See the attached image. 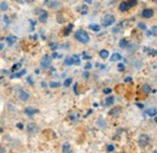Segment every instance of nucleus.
<instances>
[{
    "mask_svg": "<svg viewBox=\"0 0 157 153\" xmlns=\"http://www.w3.org/2000/svg\"><path fill=\"white\" fill-rule=\"evenodd\" d=\"M74 36H75V39L78 40V42H81V43H88V42H90V35L87 34V32H85V30H82V29L76 30L75 34H74Z\"/></svg>",
    "mask_w": 157,
    "mask_h": 153,
    "instance_id": "f257e3e1",
    "label": "nucleus"
},
{
    "mask_svg": "<svg viewBox=\"0 0 157 153\" xmlns=\"http://www.w3.org/2000/svg\"><path fill=\"white\" fill-rule=\"evenodd\" d=\"M150 142H151V137H150V135L147 134H141L139 136V140H138V145L140 146V147H146V146H149L150 145Z\"/></svg>",
    "mask_w": 157,
    "mask_h": 153,
    "instance_id": "f03ea898",
    "label": "nucleus"
},
{
    "mask_svg": "<svg viewBox=\"0 0 157 153\" xmlns=\"http://www.w3.org/2000/svg\"><path fill=\"white\" fill-rule=\"evenodd\" d=\"M114 23H115V17H114L113 15L108 13V15H105V16L103 17V25H104V27H110V25H113Z\"/></svg>",
    "mask_w": 157,
    "mask_h": 153,
    "instance_id": "7ed1b4c3",
    "label": "nucleus"
},
{
    "mask_svg": "<svg viewBox=\"0 0 157 153\" xmlns=\"http://www.w3.org/2000/svg\"><path fill=\"white\" fill-rule=\"evenodd\" d=\"M27 132H28V134L30 135V136H34V135L39 132V127L35 123H29L27 125Z\"/></svg>",
    "mask_w": 157,
    "mask_h": 153,
    "instance_id": "20e7f679",
    "label": "nucleus"
},
{
    "mask_svg": "<svg viewBox=\"0 0 157 153\" xmlns=\"http://www.w3.org/2000/svg\"><path fill=\"white\" fill-rule=\"evenodd\" d=\"M51 63H52V57H50V56H45V57L41 59V62H40V65L42 66V68H48L50 65H51Z\"/></svg>",
    "mask_w": 157,
    "mask_h": 153,
    "instance_id": "39448f33",
    "label": "nucleus"
},
{
    "mask_svg": "<svg viewBox=\"0 0 157 153\" xmlns=\"http://www.w3.org/2000/svg\"><path fill=\"white\" fill-rule=\"evenodd\" d=\"M36 12L40 15V16H39L40 22L46 23V22H47V17H48V12H47V11H45V10H38Z\"/></svg>",
    "mask_w": 157,
    "mask_h": 153,
    "instance_id": "423d86ee",
    "label": "nucleus"
},
{
    "mask_svg": "<svg viewBox=\"0 0 157 153\" xmlns=\"http://www.w3.org/2000/svg\"><path fill=\"white\" fill-rule=\"evenodd\" d=\"M18 98H20L21 101H28V100L30 99V94H29L28 92H25V91L21 89L20 94H18Z\"/></svg>",
    "mask_w": 157,
    "mask_h": 153,
    "instance_id": "0eeeda50",
    "label": "nucleus"
},
{
    "mask_svg": "<svg viewBox=\"0 0 157 153\" xmlns=\"http://www.w3.org/2000/svg\"><path fill=\"white\" fill-rule=\"evenodd\" d=\"M60 5H62V2H60L59 0H51V1L47 2V6H48L50 9H55V10L59 9Z\"/></svg>",
    "mask_w": 157,
    "mask_h": 153,
    "instance_id": "6e6552de",
    "label": "nucleus"
},
{
    "mask_svg": "<svg viewBox=\"0 0 157 153\" xmlns=\"http://www.w3.org/2000/svg\"><path fill=\"white\" fill-rule=\"evenodd\" d=\"M154 16V10L152 9H145L141 11V17L144 18H151Z\"/></svg>",
    "mask_w": 157,
    "mask_h": 153,
    "instance_id": "1a4fd4ad",
    "label": "nucleus"
},
{
    "mask_svg": "<svg viewBox=\"0 0 157 153\" xmlns=\"http://www.w3.org/2000/svg\"><path fill=\"white\" fill-rule=\"evenodd\" d=\"M122 114V107H114L113 110H110L109 111V115L113 116V117H118V116Z\"/></svg>",
    "mask_w": 157,
    "mask_h": 153,
    "instance_id": "9d476101",
    "label": "nucleus"
},
{
    "mask_svg": "<svg viewBox=\"0 0 157 153\" xmlns=\"http://www.w3.org/2000/svg\"><path fill=\"white\" fill-rule=\"evenodd\" d=\"M24 112H25V115H27V116L33 117V116L38 112V110H36V109H34V107H32V106H29V107H25Z\"/></svg>",
    "mask_w": 157,
    "mask_h": 153,
    "instance_id": "9b49d317",
    "label": "nucleus"
},
{
    "mask_svg": "<svg viewBox=\"0 0 157 153\" xmlns=\"http://www.w3.org/2000/svg\"><path fill=\"white\" fill-rule=\"evenodd\" d=\"M141 89H143L144 94H146V95H149V94L151 93V91H152V89H151V86H150V84H147V83H145V84L143 86V88H141Z\"/></svg>",
    "mask_w": 157,
    "mask_h": 153,
    "instance_id": "f8f14e48",
    "label": "nucleus"
},
{
    "mask_svg": "<svg viewBox=\"0 0 157 153\" xmlns=\"http://www.w3.org/2000/svg\"><path fill=\"white\" fill-rule=\"evenodd\" d=\"M118 9H120V11H121V12H127V10H128L129 7H128V5H127V2H126V1H122V2L120 4Z\"/></svg>",
    "mask_w": 157,
    "mask_h": 153,
    "instance_id": "ddd939ff",
    "label": "nucleus"
},
{
    "mask_svg": "<svg viewBox=\"0 0 157 153\" xmlns=\"http://www.w3.org/2000/svg\"><path fill=\"white\" fill-rule=\"evenodd\" d=\"M114 103H115V98L113 95L108 96V98L105 99V105H106V106H111Z\"/></svg>",
    "mask_w": 157,
    "mask_h": 153,
    "instance_id": "4468645a",
    "label": "nucleus"
},
{
    "mask_svg": "<svg viewBox=\"0 0 157 153\" xmlns=\"http://www.w3.org/2000/svg\"><path fill=\"white\" fill-rule=\"evenodd\" d=\"M110 58H111V59H110L111 62H118V60H121V59H122V56H121L120 53H113Z\"/></svg>",
    "mask_w": 157,
    "mask_h": 153,
    "instance_id": "2eb2a0df",
    "label": "nucleus"
},
{
    "mask_svg": "<svg viewBox=\"0 0 157 153\" xmlns=\"http://www.w3.org/2000/svg\"><path fill=\"white\" fill-rule=\"evenodd\" d=\"M78 12L82 13V15H87V13H88V7H87V5H82L81 7H78Z\"/></svg>",
    "mask_w": 157,
    "mask_h": 153,
    "instance_id": "dca6fc26",
    "label": "nucleus"
},
{
    "mask_svg": "<svg viewBox=\"0 0 157 153\" xmlns=\"http://www.w3.org/2000/svg\"><path fill=\"white\" fill-rule=\"evenodd\" d=\"M27 74V70L25 69H23L22 71H20V73H16V74H13L12 76H11V78H20V77H22L23 75H25Z\"/></svg>",
    "mask_w": 157,
    "mask_h": 153,
    "instance_id": "f3484780",
    "label": "nucleus"
},
{
    "mask_svg": "<svg viewBox=\"0 0 157 153\" xmlns=\"http://www.w3.org/2000/svg\"><path fill=\"white\" fill-rule=\"evenodd\" d=\"M99 56H100V58H103V59H106V58H109V52L106 51V50H101L100 52H99Z\"/></svg>",
    "mask_w": 157,
    "mask_h": 153,
    "instance_id": "a211bd4d",
    "label": "nucleus"
},
{
    "mask_svg": "<svg viewBox=\"0 0 157 153\" xmlns=\"http://www.w3.org/2000/svg\"><path fill=\"white\" fill-rule=\"evenodd\" d=\"M73 29H74V24H69V25L64 29V30H65V32H64V35H65V36H67V35H69V34L71 33V30H73Z\"/></svg>",
    "mask_w": 157,
    "mask_h": 153,
    "instance_id": "6ab92c4d",
    "label": "nucleus"
},
{
    "mask_svg": "<svg viewBox=\"0 0 157 153\" xmlns=\"http://www.w3.org/2000/svg\"><path fill=\"white\" fill-rule=\"evenodd\" d=\"M146 114H147V115H150L151 117H156V114H157L156 107H151V109H149Z\"/></svg>",
    "mask_w": 157,
    "mask_h": 153,
    "instance_id": "aec40b11",
    "label": "nucleus"
},
{
    "mask_svg": "<svg viewBox=\"0 0 157 153\" xmlns=\"http://www.w3.org/2000/svg\"><path fill=\"white\" fill-rule=\"evenodd\" d=\"M73 64H74L73 57H69V58H65V59H64V65L69 66V65H73Z\"/></svg>",
    "mask_w": 157,
    "mask_h": 153,
    "instance_id": "412c9836",
    "label": "nucleus"
},
{
    "mask_svg": "<svg viewBox=\"0 0 157 153\" xmlns=\"http://www.w3.org/2000/svg\"><path fill=\"white\" fill-rule=\"evenodd\" d=\"M9 9V4L6 2V1H1V4H0V10L1 11H6Z\"/></svg>",
    "mask_w": 157,
    "mask_h": 153,
    "instance_id": "4be33fe9",
    "label": "nucleus"
},
{
    "mask_svg": "<svg viewBox=\"0 0 157 153\" xmlns=\"http://www.w3.org/2000/svg\"><path fill=\"white\" fill-rule=\"evenodd\" d=\"M90 29L96 32V33H98L99 30H100V27H99L98 24H90Z\"/></svg>",
    "mask_w": 157,
    "mask_h": 153,
    "instance_id": "5701e85b",
    "label": "nucleus"
},
{
    "mask_svg": "<svg viewBox=\"0 0 157 153\" xmlns=\"http://www.w3.org/2000/svg\"><path fill=\"white\" fill-rule=\"evenodd\" d=\"M5 40H6V42H7V43L12 45L13 42H16V40H17V39H16V36H7V38L5 39Z\"/></svg>",
    "mask_w": 157,
    "mask_h": 153,
    "instance_id": "b1692460",
    "label": "nucleus"
},
{
    "mask_svg": "<svg viewBox=\"0 0 157 153\" xmlns=\"http://www.w3.org/2000/svg\"><path fill=\"white\" fill-rule=\"evenodd\" d=\"M127 45H128V41H127L126 39H122V40L120 41V47H121V48H126Z\"/></svg>",
    "mask_w": 157,
    "mask_h": 153,
    "instance_id": "393cba45",
    "label": "nucleus"
},
{
    "mask_svg": "<svg viewBox=\"0 0 157 153\" xmlns=\"http://www.w3.org/2000/svg\"><path fill=\"white\" fill-rule=\"evenodd\" d=\"M98 124L100 125V128H106V122L103 119V118H99V121H98Z\"/></svg>",
    "mask_w": 157,
    "mask_h": 153,
    "instance_id": "a878e982",
    "label": "nucleus"
},
{
    "mask_svg": "<svg viewBox=\"0 0 157 153\" xmlns=\"http://www.w3.org/2000/svg\"><path fill=\"white\" fill-rule=\"evenodd\" d=\"M138 0H129L128 2H127V5H128V7H134L136 5H137Z\"/></svg>",
    "mask_w": 157,
    "mask_h": 153,
    "instance_id": "bb28decb",
    "label": "nucleus"
},
{
    "mask_svg": "<svg viewBox=\"0 0 157 153\" xmlns=\"http://www.w3.org/2000/svg\"><path fill=\"white\" fill-rule=\"evenodd\" d=\"M21 68V63H17V64H15L13 66H12V69H11V71L12 73H16V71H18V69Z\"/></svg>",
    "mask_w": 157,
    "mask_h": 153,
    "instance_id": "cd10ccee",
    "label": "nucleus"
},
{
    "mask_svg": "<svg viewBox=\"0 0 157 153\" xmlns=\"http://www.w3.org/2000/svg\"><path fill=\"white\" fill-rule=\"evenodd\" d=\"M69 150H70V144H68V142H67V144H64V145H63V152L67 153Z\"/></svg>",
    "mask_w": 157,
    "mask_h": 153,
    "instance_id": "c85d7f7f",
    "label": "nucleus"
},
{
    "mask_svg": "<svg viewBox=\"0 0 157 153\" xmlns=\"http://www.w3.org/2000/svg\"><path fill=\"white\" fill-rule=\"evenodd\" d=\"M71 82H73V78H70V77H69V78H67V80H65V82H64V87H69V86L71 84Z\"/></svg>",
    "mask_w": 157,
    "mask_h": 153,
    "instance_id": "c756f323",
    "label": "nucleus"
},
{
    "mask_svg": "<svg viewBox=\"0 0 157 153\" xmlns=\"http://www.w3.org/2000/svg\"><path fill=\"white\" fill-rule=\"evenodd\" d=\"M147 34H149V35H151V34H152V36H156L157 35V27L156 25H154V27H152V32H151V33H147Z\"/></svg>",
    "mask_w": 157,
    "mask_h": 153,
    "instance_id": "7c9ffc66",
    "label": "nucleus"
},
{
    "mask_svg": "<svg viewBox=\"0 0 157 153\" xmlns=\"http://www.w3.org/2000/svg\"><path fill=\"white\" fill-rule=\"evenodd\" d=\"M59 86H60V84H59L58 82H51V83H50V87H51V88H57Z\"/></svg>",
    "mask_w": 157,
    "mask_h": 153,
    "instance_id": "2f4dec72",
    "label": "nucleus"
},
{
    "mask_svg": "<svg viewBox=\"0 0 157 153\" xmlns=\"http://www.w3.org/2000/svg\"><path fill=\"white\" fill-rule=\"evenodd\" d=\"M115 150V147H114V145H108V148H106V151L110 153V152H113Z\"/></svg>",
    "mask_w": 157,
    "mask_h": 153,
    "instance_id": "473e14b6",
    "label": "nucleus"
},
{
    "mask_svg": "<svg viewBox=\"0 0 157 153\" xmlns=\"http://www.w3.org/2000/svg\"><path fill=\"white\" fill-rule=\"evenodd\" d=\"M117 69H118V71H124V64H118L117 65Z\"/></svg>",
    "mask_w": 157,
    "mask_h": 153,
    "instance_id": "72a5a7b5",
    "label": "nucleus"
},
{
    "mask_svg": "<svg viewBox=\"0 0 157 153\" xmlns=\"http://www.w3.org/2000/svg\"><path fill=\"white\" fill-rule=\"evenodd\" d=\"M73 60H74V64H76V65L80 64V59H78V56H74V57H73Z\"/></svg>",
    "mask_w": 157,
    "mask_h": 153,
    "instance_id": "f704fd0d",
    "label": "nucleus"
},
{
    "mask_svg": "<svg viewBox=\"0 0 157 153\" xmlns=\"http://www.w3.org/2000/svg\"><path fill=\"white\" fill-rule=\"evenodd\" d=\"M138 27H139L140 29H143V30H146V25H145L144 23H139V24H138Z\"/></svg>",
    "mask_w": 157,
    "mask_h": 153,
    "instance_id": "c9c22d12",
    "label": "nucleus"
},
{
    "mask_svg": "<svg viewBox=\"0 0 157 153\" xmlns=\"http://www.w3.org/2000/svg\"><path fill=\"white\" fill-rule=\"evenodd\" d=\"M111 91H113L111 88H105V89L103 91V93H105V94H109V93H111Z\"/></svg>",
    "mask_w": 157,
    "mask_h": 153,
    "instance_id": "e433bc0d",
    "label": "nucleus"
},
{
    "mask_svg": "<svg viewBox=\"0 0 157 153\" xmlns=\"http://www.w3.org/2000/svg\"><path fill=\"white\" fill-rule=\"evenodd\" d=\"M4 23L5 24H10V19H9L7 16H4Z\"/></svg>",
    "mask_w": 157,
    "mask_h": 153,
    "instance_id": "4c0bfd02",
    "label": "nucleus"
},
{
    "mask_svg": "<svg viewBox=\"0 0 157 153\" xmlns=\"http://www.w3.org/2000/svg\"><path fill=\"white\" fill-rule=\"evenodd\" d=\"M16 127H17V129H20V130H22V129L24 128V125H23L22 123H17V124H16Z\"/></svg>",
    "mask_w": 157,
    "mask_h": 153,
    "instance_id": "58836bf2",
    "label": "nucleus"
},
{
    "mask_svg": "<svg viewBox=\"0 0 157 153\" xmlns=\"http://www.w3.org/2000/svg\"><path fill=\"white\" fill-rule=\"evenodd\" d=\"M83 59H86V60H90V59H92L91 56H88L87 53H83Z\"/></svg>",
    "mask_w": 157,
    "mask_h": 153,
    "instance_id": "ea45409f",
    "label": "nucleus"
},
{
    "mask_svg": "<svg viewBox=\"0 0 157 153\" xmlns=\"http://www.w3.org/2000/svg\"><path fill=\"white\" fill-rule=\"evenodd\" d=\"M51 47H52L53 51H56V50L58 48V45H57V43H51Z\"/></svg>",
    "mask_w": 157,
    "mask_h": 153,
    "instance_id": "a19ab883",
    "label": "nucleus"
},
{
    "mask_svg": "<svg viewBox=\"0 0 157 153\" xmlns=\"http://www.w3.org/2000/svg\"><path fill=\"white\" fill-rule=\"evenodd\" d=\"M91 68H92V64H91V63H88V64L85 65V70H90Z\"/></svg>",
    "mask_w": 157,
    "mask_h": 153,
    "instance_id": "79ce46f5",
    "label": "nucleus"
},
{
    "mask_svg": "<svg viewBox=\"0 0 157 153\" xmlns=\"http://www.w3.org/2000/svg\"><path fill=\"white\" fill-rule=\"evenodd\" d=\"M73 89H74V92H75V94H78V83H75V84H74V87H73Z\"/></svg>",
    "mask_w": 157,
    "mask_h": 153,
    "instance_id": "37998d69",
    "label": "nucleus"
},
{
    "mask_svg": "<svg viewBox=\"0 0 157 153\" xmlns=\"http://www.w3.org/2000/svg\"><path fill=\"white\" fill-rule=\"evenodd\" d=\"M132 81H133V78H132L131 76H127L126 78H124V82H132Z\"/></svg>",
    "mask_w": 157,
    "mask_h": 153,
    "instance_id": "c03bdc74",
    "label": "nucleus"
},
{
    "mask_svg": "<svg viewBox=\"0 0 157 153\" xmlns=\"http://www.w3.org/2000/svg\"><path fill=\"white\" fill-rule=\"evenodd\" d=\"M27 81H28V83H29V84H34V82H33L32 77H27Z\"/></svg>",
    "mask_w": 157,
    "mask_h": 153,
    "instance_id": "a18cd8bd",
    "label": "nucleus"
},
{
    "mask_svg": "<svg viewBox=\"0 0 157 153\" xmlns=\"http://www.w3.org/2000/svg\"><path fill=\"white\" fill-rule=\"evenodd\" d=\"M149 53H150V54H152V56H154V57H155V56H156V51H155V50H152V51H151V50H150V51H149Z\"/></svg>",
    "mask_w": 157,
    "mask_h": 153,
    "instance_id": "49530a36",
    "label": "nucleus"
},
{
    "mask_svg": "<svg viewBox=\"0 0 157 153\" xmlns=\"http://www.w3.org/2000/svg\"><path fill=\"white\" fill-rule=\"evenodd\" d=\"M82 76L85 77V78H88V76H90V75H88V73H87V71H85V73L82 74Z\"/></svg>",
    "mask_w": 157,
    "mask_h": 153,
    "instance_id": "de8ad7c7",
    "label": "nucleus"
},
{
    "mask_svg": "<svg viewBox=\"0 0 157 153\" xmlns=\"http://www.w3.org/2000/svg\"><path fill=\"white\" fill-rule=\"evenodd\" d=\"M0 153H6V151H5V148H2L1 146H0Z\"/></svg>",
    "mask_w": 157,
    "mask_h": 153,
    "instance_id": "09e8293b",
    "label": "nucleus"
},
{
    "mask_svg": "<svg viewBox=\"0 0 157 153\" xmlns=\"http://www.w3.org/2000/svg\"><path fill=\"white\" fill-rule=\"evenodd\" d=\"M137 106L139 109H144V105H143V104H137Z\"/></svg>",
    "mask_w": 157,
    "mask_h": 153,
    "instance_id": "8fccbe9b",
    "label": "nucleus"
},
{
    "mask_svg": "<svg viewBox=\"0 0 157 153\" xmlns=\"http://www.w3.org/2000/svg\"><path fill=\"white\" fill-rule=\"evenodd\" d=\"M20 4H23V2H25V1H28V0H17Z\"/></svg>",
    "mask_w": 157,
    "mask_h": 153,
    "instance_id": "3c124183",
    "label": "nucleus"
},
{
    "mask_svg": "<svg viewBox=\"0 0 157 153\" xmlns=\"http://www.w3.org/2000/svg\"><path fill=\"white\" fill-rule=\"evenodd\" d=\"M41 86L42 87H46V82H41Z\"/></svg>",
    "mask_w": 157,
    "mask_h": 153,
    "instance_id": "603ef678",
    "label": "nucleus"
},
{
    "mask_svg": "<svg viewBox=\"0 0 157 153\" xmlns=\"http://www.w3.org/2000/svg\"><path fill=\"white\" fill-rule=\"evenodd\" d=\"M85 1H86L87 4H91V2H92V0H85Z\"/></svg>",
    "mask_w": 157,
    "mask_h": 153,
    "instance_id": "864d4df0",
    "label": "nucleus"
},
{
    "mask_svg": "<svg viewBox=\"0 0 157 153\" xmlns=\"http://www.w3.org/2000/svg\"><path fill=\"white\" fill-rule=\"evenodd\" d=\"M2 48H4V45H2V43H0V51H1Z\"/></svg>",
    "mask_w": 157,
    "mask_h": 153,
    "instance_id": "5fc2aeb1",
    "label": "nucleus"
},
{
    "mask_svg": "<svg viewBox=\"0 0 157 153\" xmlns=\"http://www.w3.org/2000/svg\"><path fill=\"white\" fill-rule=\"evenodd\" d=\"M48 1H50V0H45V1H44V2H45V5H47V2H48Z\"/></svg>",
    "mask_w": 157,
    "mask_h": 153,
    "instance_id": "6e6d98bb",
    "label": "nucleus"
},
{
    "mask_svg": "<svg viewBox=\"0 0 157 153\" xmlns=\"http://www.w3.org/2000/svg\"><path fill=\"white\" fill-rule=\"evenodd\" d=\"M152 153H157V151H156V150H155V151H154V152H152Z\"/></svg>",
    "mask_w": 157,
    "mask_h": 153,
    "instance_id": "4d7b16f0",
    "label": "nucleus"
},
{
    "mask_svg": "<svg viewBox=\"0 0 157 153\" xmlns=\"http://www.w3.org/2000/svg\"><path fill=\"white\" fill-rule=\"evenodd\" d=\"M152 1H154V2H156V0H152Z\"/></svg>",
    "mask_w": 157,
    "mask_h": 153,
    "instance_id": "13d9d810",
    "label": "nucleus"
}]
</instances>
